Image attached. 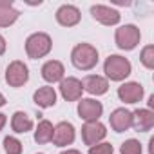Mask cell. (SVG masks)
<instances>
[{"label": "cell", "mask_w": 154, "mask_h": 154, "mask_svg": "<svg viewBox=\"0 0 154 154\" xmlns=\"http://www.w3.org/2000/svg\"><path fill=\"white\" fill-rule=\"evenodd\" d=\"M71 62L80 71H91L98 63V51L91 44H78L71 53Z\"/></svg>", "instance_id": "6da1fadb"}, {"label": "cell", "mask_w": 154, "mask_h": 154, "mask_svg": "<svg viewBox=\"0 0 154 154\" xmlns=\"http://www.w3.org/2000/svg\"><path fill=\"white\" fill-rule=\"evenodd\" d=\"M132 65L127 58L120 56V54H111L107 56L105 63H103V72L107 74V78L112 82H122L131 74Z\"/></svg>", "instance_id": "7a4b0ae2"}, {"label": "cell", "mask_w": 154, "mask_h": 154, "mask_svg": "<svg viewBox=\"0 0 154 154\" xmlns=\"http://www.w3.org/2000/svg\"><path fill=\"white\" fill-rule=\"evenodd\" d=\"M51 47H53V40L47 33H33L26 40V53L33 60L44 58L45 54H49Z\"/></svg>", "instance_id": "3957f363"}, {"label": "cell", "mask_w": 154, "mask_h": 154, "mask_svg": "<svg viewBox=\"0 0 154 154\" xmlns=\"http://www.w3.org/2000/svg\"><path fill=\"white\" fill-rule=\"evenodd\" d=\"M114 40H116V45L123 51H132L140 40H141V33L136 26L132 24H125L122 27L116 29V35H114Z\"/></svg>", "instance_id": "277c9868"}, {"label": "cell", "mask_w": 154, "mask_h": 154, "mask_svg": "<svg viewBox=\"0 0 154 154\" xmlns=\"http://www.w3.org/2000/svg\"><path fill=\"white\" fill-rule=\"evenodd\" d=\"M29 80V69L24 62L15 60L8 65L6 69V82L11 87H22L26 82Z\"/></svg>", "instance_id": "5b68a950"}, {"label": "cell", "mask_w": 154, "mask_h": 154, "mask_svg": "<svg viewBox=\"0 0 154 154\" xmlns=\"http://www.w3.org/2000/svg\"><path fill=\"white\" fill-rule=\"evenodd\" d=\"M103 112V105L94 100V98H80L78 102V114L80 118L87 123V122H98L100 116Z\"/></svg>", "instance_id": "8992f818"}, {"label": "cell", "mask_w": 154, "mask_h": 154, "mask_svg": "<svg viewBox=\"0 0 154 154\" xmlns=\"http://www.w3.org/2000/svg\"><path fill=\"white\" fill-rule=\"evenodd\" d=\"M107 136V129L105 125L98 120V122H87L84 127H82V138H84V143L93 147L96 143H100L103 138Z\"/></svg>", "instance_id": "52a82bcc"}, {"label": "cell", "mask_w": 154, "mask_h": 154, "mask_svg": "<svg viewBox=\"0 0 154 154\" xmlns=\"http://www.w3.org/2000/svg\"><path fill=\"white\" fill-rule=\"evenodd\" d=\"M76 138V131L72 127V123L69 122H60L58 125H54V131H53V143L56 147H67L74 141Z\"/></svg>", "instance_id": "ba28073f"}, {"label": "cell", "mask_w": 154, "mask_h": 154, "mask_svg": "<svg viewBox=\"0 0 154 154\" xmlns=\"http://www.w3.org/2000/svg\"><path fill=\"white\" fill-rule=\"evenodd\" d=\"M84 87H82V80L74 78V76H67L60 82V94L63 96V100L67 102H76L82 98Z\"/></svg>", "instance_id": "9c48e42d"}, {"label": "cell", "mask_w": 154, "mask_h": 154, "mask_svg": "<svg viewBox=\"0 0 154 154\" xmlns=\"http://www.w3.org/2000/svg\"><path fill=\"white\" fill-rule=\"evenodd\" d=\"M109 123L114 132H125L132 127V112L127 111L125 107L114 109L109 116Z\"/></svg>", "instance_id": "30bf717a"}, {"label": "cell", "mask_w": 154, "mask_h": 154, "mask_svg": "<svg viewBox=\"0 0 154 154\" xmlns=\"http://www.w3.org/2000/svg\"><path fill=\"white\" fill-rule=\"evenodd\" d=\"M118 98L125 103H138L143 98V85L138 82H127L118 87Z\"/></svg>", "instance_id": "8fae6325"}, {"label": "cell", "mask_w": 154, "mask_h": 154, "mask_svg": "<svg viewBox=\"0 0 154 154\" xmlns=\"http://www.w3.org/2000/svg\"><path fill=\"white\" fill-rule=\"evenodd\" d=\"M82 87L84 91H87L93 96H102L109 91V82L107 78H103L100 74H89L82 80Z\"/></svg>", "instance_id": "7c38bea8"}, {"label": "cell", "mask_w": 154, "mask_h": 154, "mask_svg": "<svg viewBox=\"0 0 154 154\" xmlns=\"http://www.w3.org/2000/svg\"><path fill=\"white\" fill-rule=\"evenodd\" d=\"M91 15H93L94 20H98L103 26H116L122 18V15L116 9H112L109 6H100V4L91 8Z\"/></svg>", "instance_id": "4fadbf2b"}, {"label": "cell", "mask_w": 154, "mask_h": 154, "mask_svg": "<svg viewBox=\"0 0 154 154\" xmlns=\"http://www.w3.org/2000/svg\"><path fill=\"white\" fill-rule=\"evenodd\" d=\"M82 15H80V9L76 8V6H71V4H65L62 8H58L56 11V20L60 26L63 27H72L80 22Z\"/></svg>", "instance_id": "5bb4252c"}, {"label": "cell", "mask_w": 154, "mask_h": 154, "mask_svg": "<svg viewBox=\"0 0 154 154\" xmlns=\"http://www.w3.org/2000/svg\"><path fill=\"white\" fill-rule=\"evenodd\" d=\"M63 74H65V69H63V63L58 62V60H49L42 65V78L49 84H56V82H62L63 80Z\"/></svg>", "instance_id": "9a60e30c"}, {"label": "cell", "mask_w": 154, "mask_h": 154, "mask_svg": "<svg viewBox=\"0 0 154 154\" xmlns=\"http://www.w3.org/2000/svg\"><path fill=\"white\" fill-rule=\"evenodd\" d=\"M132 127L138 132H147L154 127V112L150 109H136L132 112Z\"/></svg>", "instance_id": "2e32d148"}, {"label": "cell", "mask_w": 154, "mask_h": 154, "mask_svg": "<svg viewBox=\"0 0 154 154\" xmlns=\"http://www.w3.org/2000/svg\"><path fill=\"white\" fill-rule=\"evenodd\" d=\"M20 13L13 8L9 0H0V27H9L18 20Z\"/></svg>", "instance_id": "e0dca14e"}, {"label": "cell", "mask_w": 154, "mask_h": 154, "mask_svg": "<svg viewBox=\"0 0 154 154\" xmlns=\"http://www.w3.org/2000/svg\"><path fill=\"white\" fill-rule=\"evenodd\" d=\"M33 100H35V103H36L38 107H44V109L53 107V105L56 103V91H54L53 87H49V85L40 87V89L35 91Z\"/></svg>", "instance_id": "ac0fdd59"}, {"label": "cell", "mask_w": 154, "mask_h": 154, "mask_svg": "<svg viewBox=\"0 0 154 154\" xmlns=\"http://www.w3.org/2000/svg\"><path fill=\"white\" fill-rule=\"evenodd\" d=\"M11 129H13L15 132H18V134H26L27 131L33 129V120H31L26 112L17 111V112L13 114V118H11Z\"/></svg>", "instance_id": "d6986e66"}, {"label": "cell", "mask_w": 154, "mask_h": 154, "mask_svg": "<svg viewBox=\"0 0 154 154\" xmlns=\"http://www.w3.org/2000/svg\"><path fill=\"white\" fill-rule=\"evenodd\" d=\"M53 131H54L53 123H51L49 120H42V122L38 123L36 131H35V141L40 143V145L49 143V141L53 140Z\"/></svg>", "instance_id": "ffe728a7"}, {"label": "cell", "mask_w": 154, "mask_h": 154, "mask_svg": "<svg viewBox=\"0 0 154 154\" xmlns=\"http://www.w3.org/2000/svg\"><path fill=\"white\" fill-rule=\"evenodd\" d=\"M4 150L6 154H22V141L15 136H8L4 140Z\"/></svg>", "instance_id": "44dd1931"}, {"label": "cell", "mask_w": 154, "mask_h": 154, "mask_svg": "<svg viewBox=\"0 0 154 154\" xmlns=\"http://www.w3.org/2000/svg\"><path fill=\"white\" fill-rule=\"evenodd\" d=\"M120 154H141V143L134 138L127 140L120 147Z\"/></svg>", "instance_id": "7402d4cb"}, {"label": "cell", "mask_w": 154, "mask_h": 154, "mask_svg": "<svg viewBox=\"0 0 154 154\" xmlns=\"http://www.w3.org/2000/svg\"><path fill=\"white\" fill-rule=\"evenodd\" d=\"M140 62H141L147 69H154V45L143 47V51H141V54H140Z\"/></svg>", "instance_id": "603a6c76"}, {"label": "cell", "mask_w": 154, "mask_h": 154, "mask_svg": "<svg viewBox=\"0 0 154 154\" xmlns=\"http://www.w3.org/2000/svg\"><path fill=\"white\" fill-rule=\"evenodd\" d=\"M112 152H114V149L107 141H100V143L89 147V154H112Z\"/></svg>", "instance_id": "cb8c5ba5"}, {"label": "cell", "mask_w": 154, "mask_h": 154, "mask_svg": "<svg viewBox=\"0 0 154 154\" xmlns=\"http://www.w3.org/2000/svg\"><path fill=\"white\" fill-rule=\"evenodd\" d=\"M4 53H6V38L0 35V56H2Z\"/></svg>", "instance_id": "d4e9b609"}, {"label": "cell", "mask_w": 154, "mask_h": 154, "mask_svg": "<svg viewBox=\"0 0 154 154\" xmlns=\"http://www.w3.org/2000/svg\"><path fill=\"white\" fill-rule=\"evenodd\" d=\"M6 122H8V118H6V114H2L0 112V131L4 129V125H6Z\"/></svg>", "instance_id": "484cf974"}, {"label": "cell", "mask_w": 154, "mask_h": 154, "mask_svg": "<svg viewBox=\"0 0 154 154\" xmlns=\"http://www.w3.org/2000/svg\"><path fill=\"white\" fill-rule=\"evenodd\" d=\"M60 154H82V152L76 150V149H67V150H63V152H60Z\"/></svg>", "instance_id": "4316f807"}, {"label": "cell", "mask_w": 154, "mask_h": 154, "mask_svg": "<svg viewBox=\"0 0 154 154\" xmlns=\"http://www.w3.org/2000/svg\"><path fill=\"white\" fill-rule=\"evenodd\" d=\"M4 103H6V98H4V94H2V93H0V107H2Z\"/></svg>", "instance_id": "83f0119b"}, {"label": "cell", "mask_w": 154, "mask_h": 154, "mask_svg": "<svg viewBox=\"0 0 154 154\" xmlns=\"http://www.w3.org/2000/svg\"><path fill=\"white\" fill-rule=\"evenodd\" d=\"M149 107H154V96L149 98Z\"/></svg>", "instance_id": "f1b7e54d"}, {"label": "cell", "mask_w": 154, "mask_h": 154, "mask_svg": "<svg viewBox=\"0 0 154 154\" xmlns=\"http://www.w3.org/2000/svg\"><path fill=\"white\" fill-rule=\"evenodd\" d=\"M40 154H42V152H40Z\"/></svg>", "instance_id": "f546056e"}]
</instances>
